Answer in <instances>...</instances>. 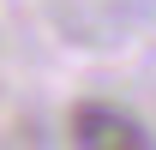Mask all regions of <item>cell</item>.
Returning <instances> with one entry per match:
<instances>
[{
	"label": "cell",
	"instance_id": "obj_1",
	"mask_svg": "<svg viewBox=\"0 0 156 150\" xmlns=\"http://www.w3.org/2000/svg\"><path fill=\"white\" fill-rule=\"evenodd\" d=\"M72 138H78V144H120V150H144V144H150V132L138 126L132 114L96 108V102H84V108L72 114Z\"/></svg>",
	"mask_w": 156,
	"mask_h": 150
}]
</instances>
